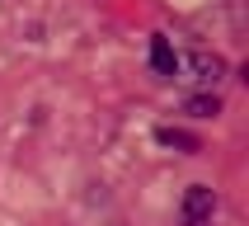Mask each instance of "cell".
Returning <instances> with one entry per match:
<instances>
[{
	"label": "cell",
	"instance_id": "6da1fadb",
	"mask_svg": "<svg viewBox=\"0 0 249 226\" xmlns=\"http://www.w3.org/2000/svg\"><path fill=\"white\" fill-rule=\"evenodd\" d=\"M216 217V188L212 184H188L179 203V226H212Z\"/></svg>",
	"mask_w": 249,
	"mask_h": 226
},
{
	"label": "cell",
	"instance_id": "7a4b0ae2",
	"mask_svg": "<svg viewBox=\"0 0 249 226\" xmlns=\"http://www.w3.org/2000/svg\"><path fill=\"white\" fill-rule=\"evenodd\" d=\"M188 71H193V80L202 85V90H212V85H221L226 75H231V66H226L221 52H207V47H197V52H188Z\"/></svg>",
	"mask_w": 249,
	"mask_h": 226
},
{
	"label": "cell",
	"instance_id": "3957f363",
	"mask_svg": "<svg viewBox=\"0 0 249 226\" xmlns=\"http://www.w3.org/2000/svg\"><path fill=\"white\" fill-rule=\"evenodd\" d=\"M155 141H160L165 151H179V155H202V137L188 132V127H174V123L155 127Z\"/></svg>",
	"mask_w": 249,
	"mask_h": 226
},
{
	"label": "cell",
	"instance_id": "277c9868",
	"mask_svg": "<svg viewBox=\"0 0 249 226\" xmlns=\"http://www.w3.org/2000/svg\"><path fill=\"white\" fill-rule=\"evenodd\" d=\"M151 71L160 80H174L179 75V52H174V42L165 33H151Z\"/></svg>",
	"mask_w": 249,
	"mask_h": 226
},
{
	"label": "cell",
	"instance_id": "5b68a950",
	"mask_svg": "<svg viewBox=\"0 0 249 226\" xmlns=\"http://www.w3.org/2000/svg\"><path fill=\"white\" fill-rule=\"evenodd\" d=\"M183 113H188V118H216V113H221V94H216V90H197V94L183 99Z\"/></svg>",
	"mask_w": 249,
	"mask_h": 226
}]
</instances>
